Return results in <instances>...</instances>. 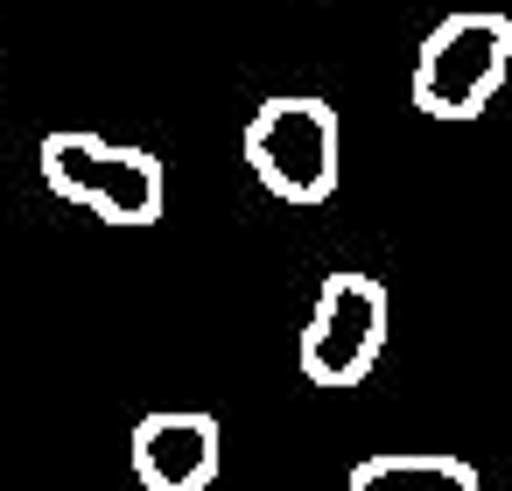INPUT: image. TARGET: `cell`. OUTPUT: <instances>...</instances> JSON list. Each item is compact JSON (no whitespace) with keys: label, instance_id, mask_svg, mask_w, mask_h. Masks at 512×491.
Wrapping results in <instances>:
<instances>
[{"label":"cell","instance_id":"obj_1","mask_svg":"<svg viewBox=\"0 0 512 491\" xmlns=\"http://www.w3.org/2000/svg\"><path fill=\"white\" fill-rule=\"evenodd\" d=\"M253 183L281 204H330L344 176V120L316 92H274L253 106L239 141Z\"/></svg>","mask_w":512,"mask_h":491},{"label":"cell","instance_id":"obj_3","mask_svg":"<svg viewBox=\"0 0 512 491\" xmlns=\"http://www.w3.org/2000/svg\"><path fill=\"white\" fill-rule=\"evenodd\" d=\"M505 71H512V15H498V8H456V15H442L421 36L407 99L428 120H477L498 99Z\"/></svg>","mask_w":512,"mask_h":491},{"label":"cell","instance_id":"obj_6","mask_svg":"<svg viewBox=\"0 0 512 491\" xmlns=\"http://www.w3.org/2000/svg\"><path fill=\"white\" fill-rule=\"evenodd\" d=\"M344 491H484L463 456H365L351 463Z\"/></svg>","mask_w":512,"mask_h":491},{"label":"cell","instance_id":"obj_2","mask_svg":"<svg viewBox=\"0 0 512 491\" xmlns=\"http://www.w3.org/2000/svg\"><path fill=\"white\" fill-rule=\"evenodd\" d=\"M36 162H43V183L64 204L92 211L113 232H148L162 218V204H169L162 162L148 148H127V141H99V134L57 127V134H43V155Z\"/></svg>","mask_w":512,"mask_h":491},{"label":"cell","instance_id":"obj_5","mask_svg":"<svg viewBox=\"0 0 512 491\" xmlns=\"http://www.w3.org/2000/svg\"><path fill=\"white\" fill-rule=\"evenodd\" d=\"M134 477L148 491H211L218 484V456H225V435L211 414L197 407H162V414H141L134 421Z\"/></svg>","mask_w":512,"mask_h":491},{"label":"cell","instance_id":"obj_4","mask_svg":"<svg viewBox=\"0 0 512 491\" xmlns=\"http://www.w3.org/2000/svg\"><path fill=\"white\" fill-rule=\"evenodd\" d=\"M379 351H386V288L372 274H358V267L323 274L316 309H309L302 344H295L302 379L309 386H330V393L365 386L372 365H379Z\"/></svg>","mask_w":512,"mask_h":491}]
</instances>
